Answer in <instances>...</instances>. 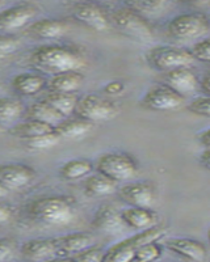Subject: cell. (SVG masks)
I'll use <instances>...</instances> for the list:
<instances>
[{
	"label": "cell",
	"instance_id": "2",
	"mask_svg": "<svg viewBox=\"0 0 210 262\" xmlns=\"http://www.w3.org/2000/svg\"><path fill=\"white\" fill-rule=\"evenodd\" d=\"M29 217L46 226H66L75 217L71 201L65 196H42L30 202L27 207Z\"/></svg>",
	"mask_w": 210,
	"mask_h": 262
},
{
	"label": "cell",
	"instance_id": "15",
	"mask_svg": "<svg viewBox=\"0 0 210 262\" xmlns=\"http://www.w3.org/2000/svg\"><path fill=\"white\" fill-rule=\"evenodd\" d=\"M165 247L174 253L184 257L192 262H202L206 258V248L202 243L193 240V238L176 237L168 238L165 242Z\"/></svg>",
	"mask_w": 210,
	"mask_h": 262
},
{
	"label": "cell",
	"instance_id": "41",
	"mask_svg": "<svg viewBox=\"0 0 210 262\" xmlns=\"http://www.w3.org/2000/svg\"><path fill=\"white\" fill-rule=\"evenodd\" d=\"M198 86H200V90L202 91L204 96H207V97H209V92H210V76H209V74L205 75L201 81H198Z\"/></svg>",
	"mask_w": 210,
	"mask_h": 262
},
{
	"label": "cell",
	"instance_id": "5",
	"mask_svg": "<svg viewBox=\"0 0 210 262\" xmlns=\"http://www.w3.org/2000/svg\"><path fill=\"white\" fill-rule=\"evenodd\" d=\"M112 21L114 27L132 39L147 42L154 38L153 28L147 23L146 18L128 7L114 11L112 15Z\"/></svg>",
	"mask_w": 210,
	"mask_h": 262
},
{
	"label": "cell",
	"instance_id": "29",
	"mask_svg": "<svg viewBox=\"0 0 210 262\" xmlns=\"http://www.w3.org/2000/svg\"><path fill=\"white\" fill-rule=\"evenodd\" d=\"M45 101L50 104L63 117H67L72 112H75L78 97L75 95H67V93H50L45 98Z\"/></svg>",
	"mask_w": 210,
	"mask_h": 262
},
{
	"label": "cell",
	"instance_id": "8",
	"mask_svg": "<svg viewBox=\"0 0 210 262\" xmlns=\"http://www.w3.org/2000/svg\"><path fill=\"white\" fill-rule=\"evenodd\" d=\"M75 113L80 119L87 122H102L117 116L118 109L116 104L107 98L96 95H87L78 100Z\"/></svg>",
	"mask_w": 210,
	"mask_h": 262
},
{
	"label": "cell",
	"instance_id": "36",
	"mask_svg": "<svg viewBox=\"0 0 210 262\" xmlns=\"http://www.w3.org/2000/svg\"><path fill=\"white\" fill-rule=\"evenodd\" d=\"M104 252L100 248L91 247L76 254V262H102Z\"/></svg>",
	"mask_w": 210,
	"mask_h": 262
},
{
	"label": "cell",
	"instance_id": "40",
	"mask_svg": "<svg viewBox=\"0 0 210 262\" xmlns=\"http://www.w3.org/2000/svg\"><path fill=\"white\" fill-rule=\"evenodd\" d=\"M197 139H198V142H200V144L204 147V149H209V147H210V130L209 128H205V130H202L201 133H198Z\"/></svg>",
	"mask_w": 210,
	"mask_h": 262
},
{
	"label": "cell",
	"instance_id": "30",
	"mask_svg": "<svg viewBox=\"0 0 210 262\" xmlns=\"http://www.w3.org/2000/svg\"><path fill=\"white\" fill-rule=\"evenodd\" d=\"M168 6L165 2H160V0H154V2H147V0H135V2H128L125 7L133 9L135 12H138L139 15H154V13L162 12L163 9Z\"/></svg>",
	"mask_w": 210,
	"mask_h": 262
},
{
	"label": "cell",
	"instance_id": "23",
	"mask_svg": "<svg viewBox=\"0 0 210 262\" xmlns=\"http://www.w3.org/2000/svg\"><path fill=\"white\" fill-rule=\"evenodd\" d=\"M45 84L46 80L44 76L37 74H29V72L16 75L12 80L13 90L23 96H33L41 92Z\"/></svg>",
	"mask_w": 210,
	"mask_h": 262
},
{
	"label": "cell",
	"instance_id": "46",
	"mask_svg": "<svg viewBox=\"0 0 210 262\" xmlns=\"http://www.w3.org/2000/svg\"><path fill=\"white\" fill-rule=\"evenodd\" d=\"M2 131H3V127H0V133H2Z\"/></svg>",
	"mask_w": 210,
	"mask_h": 262
},
{
	"label": "cell",
	"instance_id": "18",
	"mask_svg": "<svg viewBox=\"0 0 210 262\" xmlns=\"http://www.w3.org/2000/svg\"><path fill=\"white\" fill-rule=\"evenodd\" d=\"M21 254L29 261H48L55 256L53 238H32L21 247Z\"/></svg>",
	"mask_w": 210,
	"mask_h": 262
},
{
	"label": "cell",
	"instance_id": "28",
	"mask_svg": "<svg viewBox=\"0 0 210 262\" xmlns=\"http://www.w3.org/2000/svg\"><path fill=\"white\" fill-rule=\"evenodd\" d=\"M24 113V105L11 97H0V127L12 125Z\"/></svg>",
	"mask_w": 210,
	"mask_h": 262
},
{
	"label": "cell",
	"instance_id": "9",
	"mask_svg": "<svg viewBox=\"0 0 210 262\" xmlns=\"http://www.w3.org/2000/svg\"><path fill=\"white\" fill-rule=\"evenodd\" d=\"M184 102H185V98L165 84H158V85L151 86L142 100V104L147 109L158 112L174 111V109L180 107Z\"/></svg>",
	"mask_w": 210,
	"mask_h": 262
},
{
	"label": "cell",
	"instance_id": "42",
	"mask_svg": "<svg viewBox=\"0 0 210 262\" xmlns=\"http://www.w3.org/2000/svg\"><path fill=\"white\" fill-rule=\"evenodd\" d=\"M198 160H200V163L202 164V167H204L205 169H209V165H210V151L209 149H204L201 155H200V158H198Z\"/></svg>",
	"mask_w": 210,
	"mask_h": 262
},
{
	"label": "cell",
	"instance_id": "37",
	"mask_svg": "<svg viewBox=\"0 0 210 262\" xmlns=\"http://www.w3.org/2000/svg\"><path fill=\"white\" fill-rule=\"evenodd\" d=\"M15 243L11 238H0V262H7L15 254Z\"/></svg>",
	"mask_w": 210,
	"mask_h": 262
},
{
	"label": "cell",
	"instance_id": "27",
	"mask_svg": "<svg viewBox=\"0 0 210 262\" xmlns=\"http://www.w3.org/2000/svg\"><path fill=\"white\" fill-rule=\"evenodd\" d=\"M92 128V123L84 119H67L54 127V133L59 138H79L88 134Z\"/></svg>",
	"mask_w": 210,
	"mask_h": 262
},
{
	"label": "cell",
	"instance_id": "1",
	"mask_svg": "<svg viewBox=\"0 0 210 262\" xmlns=\"http://www.w3.org/2000/svg\"><path fill=\"white\" fill-rule=\"evenodd\" d=\"M32 62L42 71L54 75L78 71L84 66L83 57L78 51L59 45L38 48L32 55Z\"/></svg>",
	"mask_w": 210,
	"mask_h": 262
},
{
	"label": "cell",
	"instance_id": "45",
	"mask_svg": "<svg viewBox=\"0 0 210 262\" xmlns=\"http://www.w3.org/2000/svg\"><path fill=\"white\" fill-rule=\"evenodd\" d=\"M2 7H3V2H0V8H2Z\"/></svg>",
	"mask_w": 210,
	"mask_h": 262
},
{
	"label": "cell",
	"instance_id": "24",
	"mask_svg": "<svg viewBox=\"0 0 210 262\" xmlns=\"http://www.w3.org/2000/svg\"><path fill=\"white\" fill-rule=\"evenodd\" d=\"M54 127L46 123L38 122V121H33V119H27L25 122L16 123L12 127L9 128V134L13 135L20 139H32V138L39 137V135H45L49 133H53Z\"/></svg>",
	"mask_w": 210,
	"mask_h": 262
},
{
	"label": "cell",
	"instance_id": "20",
	"mask_svg": "<svg viewBox=\"0 0 210 262\" xmlns=\"http://www.w3.org/2000/svg\"><path fill=\"white\" fill-rule=\"evenodd\" d=\"M28 33L39 39H55L66 33V24L55 18H42L30 24Z\"/></svg>",
	"mask_w": 210,
	"mask_h": 262
},
{
	"label": "cell",
	"instance_id": "10",
	"mask_svg": "<svg viewBox=\"0 0 210 262\" xmlns=\"http://www.w3.org/2000/svg\"><path fill=\"white\" fill-rule=\"evenodd\" d=\"M118 195L123 202L130 205V207L150 209L156 200L155 188L150 182H132L123 185L118 190Z\"/></svg>",
	"mask_w": 210,
	"mask_h": 262
},
{
	"label": "cell",
	"instance_id": "35",
	"mask_svg": "<svg viewBox=\"0 0 210 262\" xmlns=\"http://www.w3.org/2000/svg\"><path fill=\"white\" fill-rule=\"evenodd\" d=\"M20 48V41L12 34H0V58L11 55Z\"/></svg>",
	"mask_w": 210,
	"mask_h": 262
},
{
	"label": "cell",
	"instance_id": "3",
	"mask_svg": "<svg viewBox=\"0 0 210 262\" xmlns=\"http://www.w3.org/2000/svg\"><path fill=\"white\" fill-rule=\"evenodd\" d=\"M164 229L156 226L144 229V231H139L137 235L112 245L107 252H104L102 262H133L135 250L141 245L151 242H158L159 238L164 236Z\"/></svg>",
	"mask_w": 210,
	"mask_h": 262
},
{
	"label": "cell",
	"instance_id": "31",
	"mask_svg": "<svg viewBox=\"0 0 210 262\" xmlns=\"http://www.w3.org/2000/svg\"><path fill=\"white\" fill-rule=\"evenodd\" d=\"M162 256V248L156 242L147 243L135 250L133 262H155Z\"/></svg>",
	"mask_w": 210,
	"mask_h": 262
},
{
	"label": "cell",
	"instance_id": "43",
	"mask_svg": "<svg viewBox=\"0 0 210 262\" xmlns=\"http://www.w3.org/2000/svg\"><path fill=\"white\" fill-rule=\"evenodd\" d=\"M45 262H76L75 258H70V257H55V258H50Z\"/></svg>",
	"mask_w": 210,
	"mask_h": 262
},
{
	"label": "cell",
	"instance_id": "32",
	"mask_svg": "<svg viewBox=\"0 0 210 262\" xmlns=\"http://www.w3.org/2000/svg\"><path fill=\"white\" fill-rule=\"evenodd\" d=\"M59 139L60 138L53 131V133H49V134L39 135V137L25 140V144L32 149H48L58 144Z\"/></svg>",
	"mask_w": 210,
	"mask_h": 262
},
{
	"label": "cell",
	"instance_id": "33",
	"mask_svg": "<svg viewBox=\"0 0 210 262\" xmlns=\"http://www.w3.org/2000/svg\"><path fill=\"white\" fill-rule=\"evenodd\" d=\"M189 112L196 116L209 117L210 114V101L207 96H200V97L193 98L186 106Z\"/></svg>",
	"mask_w": 210,
	"mask_h": 262
},
{
	"label": "cell",
	"instance_id": "4",
	"mask_svg": "<svg viewBox=\"0 0 210 262\" xmlns=\"http://www.w3.org/2000/svg\"><path fill=\"white\" fill-rule=\"evenodd\" d=\"M97 173L116 184L128 181L138 173V164L133 156L121 152H109L97 159L95 164Z\"/></svg>",
	"mask_w": 210,
	"mask_h": 262
},
{
	"label": "cell",
	"instance_id": "19",
	"mask_svg": "<svg viewBox=\"0 0 210 262\" xmlns=\"http://www.w3.org/2000/svg\"><path fill=\"white\" fill-rule=\"evenodd\" d=\"M123 224L137 231H144L155 226L156 215L150 209L129 207L120 212Z\"/></svg>",
	"mask_w": 210,
	"mask_h": 262
},
{
	"label": "cell",
	"instance_id": "34",
	"mask_svg": "<svg viewBox=\"0 0 210 262\" xmlns=\"http://www.w3.org/2000/svg\"><path fill=\"white\" fill-rule=\"evenodd\" d=\"M191 54H192V57L196 59H198L200 62L202 63H209L210 60V41L209 38H204L200 39L198 42H196L195 45H193Z\"/></svg>",
	"mask_w": 210,
	"mask_h": 262
},
{
	"label": "cell",
	"instance_id": "14",
	"mask_svg": "<svg viewBox=\"0 0 210 262\" xmlns=\"http://www.w3.org/2000/svg\"><path fill=\"white\" fill-rule=\"evenodd\" d=\"M55 256L69 257L71 254H78L83 250L95 245V236L87 232H76L70 235L53 238Z\"/></svg>",
	"mask_w": 210,
	"mask_h": 262
},
{
	"label": "cell",
	"instance_id": "39",
	"mask_svg": "<svg viewBox=\"0 0 210 262\" xmlns=\"http://www.w3.org/2000/svg\"><path fill=\"white\" fill-rule=\"evenodd\" d=\"M123 90H125V86H123L122 83H120V81H112V83H109L108 85L105 86L104 91L108 95H120Z\"/></svg>",
	"mask_w": 210,
	"mask_h": 262
},
{
	"label": "cell",
	"instance_id": "22",
	"mask_svg": "<svg viewBox=\"0 0 210 262\" xmlns=\"http://www.w3.org/2000/svg\"><path fill=\"white\" fill-rule=\"evenodd\" d=\"M27 114L28 119L38 121V122L46 123V125H50L53 127H55V126L65 121V117L60 113H58L54 107L51 106L50 104H48L45 100L30 105L29 109L27 111Z\"/></svg>",
	"mask_w": 210,
	"mask_h": 262
},
{
	"label": "cell",
	"instance_id": "12",
	"mask_svg": "<svg viewBox=\"0 0 210 262\" xmlns=\"http://www.w3.org/2000/svg\"><path fill=\"white\" fill-rule=\"evenodd\" d=\"M36 179V172L25 164H0V184L8 190L23 189Z\"/></svg>",
	"mask_w": 210,
	"mask_h": 262
},
{
	"label": "cell",
	"instance_id": "7",
	"mask_svg": "<svg viewBox=\"0 0 210 262\" xmlns=\"http://www.w3.org/2000/svg\"><path fill=\"white\" fill-rule=\"evenodd\" d=\"M209 28V20L202 13H181L168 24V33L175 39L186 41L205 36Z\"/></svg>",
	"mask_w": 210,
	"mask_h": 262
},
{
	"label": "cell",
	"instance_id": "11",
	"mask_svg": "<svg viewBox=\"0 0 210 262\" xmlns=\"http://www.w3.org/2000/svg\"><path fill=\"white\" fill-rule=\"evenodd\" d=\"M37 13V8L30 4H16L0 12V34H9L29 24Z\"/></svg>",
	"mask_w": 210,
	"mask_h": 262
},
{
	"label": "cell",
	"instance_id": "21",
	"mask_svg": "<svg viewBox=\"0 0 210 262\" xmlns=\"http://www.w3.org/2000/svg\"><path fill=\"white\" fill-rule=\"evenodd\" d=\"M83 75L78 71L65 72V74L54 75L49 83V90L51 93H67L74 95L83 84Z\"/></svg>",
	"mask_w": 210,
	"mask_h": 262
},
{
	"label": "cell",
	"instance_id": "17",
	"mask_svg": "<svg viewBox=\"0 0 210 262\" xmlns=\"http://www.w3.org/2000/svg\"><path fill=\"white\" fill-rule=\"evenodd\" d=\"M92 227L99 229V231H102V232L116 233L121 232L125 224L121 219L120 212L114 209L113 206L104 205L97 210L95 216H93Z\"/></svg>",
	"mask_w": 210,
	"mask_h": 262
},
{
	"label": "cell",
	"instance_id": "25",
	"mask_svg": "<svg viewBox=\"0 0 210 262\" xmlns=\"http://www.w3.org/2000/svg\"><path fill=\"white\" fill-rule=\"evenodd\" d=\"M93 170V164L87 159H75L65 163L60 167L59 174L63 180L72 181V180L84 179L90 176Z\"/></svg>",
	"mask_w": 210,
	"mask_h": 262
},
{
	"label": "cell",
	"instance_id": "26",
	"mask_svg": "<svg viewBox=\"0 0 210 262\" xmlns=\"http://www.w3.org/2000/svg\"><path fill=\"white\" fill-rule=\"evenodd\" d=\"M117 188V184L101 174H93L88 176L84 182V193L88 196H104L114 193Z\"/></svg>",
	"mask_w": 210,
	"mask_h": 262
},
{
	"label": "cell",
	"instance_id": "13",
	"mask_svg": "<svg viewBox=\"0 0 210 262\" xmlns=\"http://www.w3.org/2000/svg\"><path fill=\"white\" fill-rule=\"evenodd\" d=\"M71 13L79 23L96 32H104L109 27L108 16L97 4L76 3L71 8Z\"/></svg>",
	"mask_w": 210,
	"mask_h": 262
},
{
	"label": "cell",
	"instance_id": "6",
	"mask_svg": "<svg viewBox=\"0 0 210 262\" xmlns=\"http://www.w3.org/2000/svg\"><path fill=\"white\" fill-rule=\"evenodd\" d=\"M147 60L151 67L158 71H172V70L188 67L195 62L191 51L177 46H156L147 54Z\"/></svg>",
	"mask_w": 210,
	"mask_h": 262
},
{
	"label": "cell",
	"instance_id": "38",
	"mask_svg": "<svg viewBox=\"0 0 210 262\" xmlns=\"http://www.w3.org/2000/svg\"><path fill=\"white\" fill-rule=\"evenodd\" d=\"M13 216V209L4 202H0V224L8 223Z\"/></svg>",
	"mask_w": 210,
	"mask_h": 262
},
{
	"label": "cell",
	"instance_id": "44",
	"mask_svg": "<svg viewBox=\"0 0 210 262\" xmlns=\"http://www.w3.org/2000/svg\"><path fill=\"white\" fill-rule=\"evenodd\" d=\"M9 190L7 188H4L3 185L0 184V200H4L6 196H8Z\"/></svg>",
	"mask_w": 210,
	"mask_h": 262
},
{
	"label": "cell",
	"instance_id": "16",
	"mask_svg": "<svg viewBox=\"0 0 210 262\" xmlns=\"http://www.w3.org/2000/svg\"><path fill=\"white\" fill-rule=\"evenodd\" d=\"M164 80L165 85L170 86L171 90H174L175 92L179 93L183 97L188 93L195 92L198 88L197 76L188 67H181V69L165 72Z\"/></svg>",
	"mask_w": 210,
	"mask_h": 262
}]
</instances>
